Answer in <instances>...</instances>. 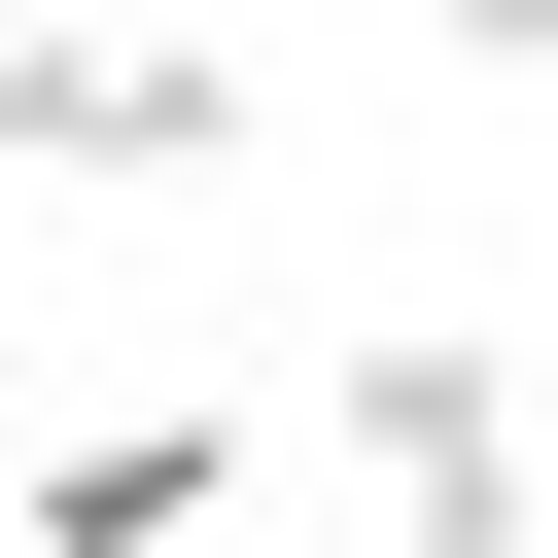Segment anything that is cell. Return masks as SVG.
<instances>
[{
	"mask_svg": "<svg viewBox=\"0 0 558 558\" xmlns=\"http://www.w3.org/2000/svg\"><path fill=\"white\" fill-rule=\"evenodd\" d=\"M314 453L384 488V558H523V349L488 314H349L314 349Z\"/></svg>",
	"mask_w": 558,
	"mask_h": 558,
	"instance_id": "cell-1",
	"label": "cell"
},
{
	"mask_svg": "<svg viewBox=\"0 0 558 558\" xmlns=\"http://www.w3.org/2000/svg\"><path fill=\"white\" fill-rule=\"evenodd\" d=\"M244 488H279V418H244V384H174V418H70V453L0 488V558H209Z\"/></svg>",
	"mask_w": 558,
	"mask_h": 558,
	"instance_id": "cell-3",
	"label": "cell"
},
{
	"mask_svg": "<svg viewBox=\"0 0 558 558\" xmlns=\"http://www.w3.org/2000/svg\"><path fill=\"white\" fill-rule=\"evenodd\" d=\"M0 174H244V35H140V0H0Z\"/></svg>",
	"mask_w": 558,
	"mask_h": 558,
	"instance_id": "cell-2",
	"label": "cell"
}]
</instances>
